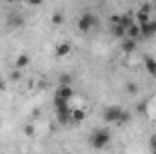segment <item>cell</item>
I'll return each instance as SVG.
<instances>
[{
    "label": "cell",
    "mask_w": 156,
    "mask_h": 154,
    "mask_svg": "<svg viewBox=\"0 0 156 154\" xmlns=\"http://www.w3.org/2000/svg\"><path fill=\"white\" fill-rule=\"evenodd\" d=\"M27 2H29L31 5H40V4H42L44 0H27Z\"/></svg>",
    "instance_id": "cell-25"
},
{
    "label": "cell",
    "mask_w": 156,
    "mask_h": 154,
    "mask_svg": "<svg viewBox=\"0 0 156 154\" xmlns=\"http://www.w3.org/2000/svg\"><path fill=\"white\" fill-rule=\"evenodd\" d=\"M134 22H136V20H134V15H131V13H123V15H120V24H122L125 29L131 27Z\"/></svg>",
    "instance_id": "cell-10"
},
{
    "label": "cell",
    "mask_w": 156,
    "mask_h": 154,
    "mask_svg": "<svg viewBox=\"0 0 156 154\" xmlns=\"http://www.w3.org/2000/svg\"><path fill=\"white\" fill-rule=\"evenodd\" d=\"M129 120H131V114L127 113V111H123V114H122V120L118 121L120 125H123V123H129Z\"/></svg>",
    "instance_id": "cell-19"
},
{
    "label": "cell",
    "mask_w": 156,
    "mask_h": 154,
    "mask_svg": "<svg viewBox=\"0 0 156 154\" xmlns=\"http://www.w3.org/2000/svg\"><path fill=\"white\" fill-rule=\"evenodd\" d=\"M127 93L129 94H138V85L134 82H127Z\"/></svg>",
    "instance_id": "cell-18"
},
{
    "label": "cell",
    "mask_w": 156,
    "mask_h": 154,
    "mask_svg": "<svg viewBox=\"0 0 156 154\" xmlns=\"http://www.w3.org/2000/svg\"><path fill=\"white\" fill-rule=\"evenodd\" d=\"M0 89H2V83H0Z\"/></svg>",
    "instance_id": "cell-28"
},
{
    "label": "cell",
    "mask_w": 156,
    "mask_h": 154,
    "mask_svg": "<svg viewBox=\"0 0 156 154\" xmlns=\"http://www.w3.org/2000/svg\"><path fill=\"white\" fill-rule=\"evenodd\" d=\"M64 20H66V16H64V13H60V11H56V13L53 15V18H51V22H53L55 26H62Z\"/></svg>",
    "instance_id": "cell-17"
},
{
    "label": "cell",
    "mask_w": 156,
    "mask_h": 154,
    "mask_svg": "<svg viewBox=\"0 0 156 154\" xmlns=\"http://www.w3.org/2000/svg\"><path fill=\"white\" fill-rule=\"evenodd\" d=\"M5 24L9 27H20V26H24V16H20V15H9L7 20H5Z\"/></svg>",
    "instance_id": "cell-8"
},
{
    "label": "cell",
    "mask_w": 156,
    "mask_h": 154,
    "mask_svg": "<svg viewBox=\"0 0 156 154\" xmlns=\"http://www.w3.org/2000/svg\"><path fill=\"white\" fill-rule=\"evenodd\" d=\"M83 120H85V111H83V109H73V111H71V121L82 123Z\"/></svg>",
    "instance_id": "cell-12"
},
{
    "label": "cell",
    "mask_w": 156,
    "mask_h": 154,
    "mask_svg": "<svg viewBox=\"0 0 156 154\" xmlns=\"http://www.w3.org/2000/svg\"><path fill=\"white\" fill-rule=\"evenodd\" d=\"M29 65V56L27 54H20L18 58H16V62H15V67L16 69H24V67H27Z\"/></svg>",
    "instance_id": "cell-15"
},
{
    "label": "cell",
    "mask_w": 156,
    "mask_h": 154,
    "mask_svg": "<svg viewBox=\"0 0 156 154\" xmlns=\"http://www.w3.org/2000/svg\"><path fill=\"white\" fill-rule=\"evenodd\" d=\"M7 2H13V0H7Z\"/></svg>",
    "instance_id": "cell-27"
},
{
    "label": "cell",
    "mask_w": 156,
    "mask_h": 154,
    "mask_svg": "<svg viewBox=\"0 0 156 154\" xmlns=\"http://www.w3.org/2000/svg\"><path fill=\"white\" fill-rule=\"evenodd\" d=\"M151 149L156 152V136H153V138H151Z\"/></svg>",
    "instance_id": "cell-23"
},
{
    "label": "cell",
    "mask_w": 156,
    "mask_h": 154,
    "mask_svg": "<svg viewBox=\"0 0 156 154\" xmlns=\"http://www.w3.org/2000/svg\"><path fill=\"white\" fill-rule=\"evenodd\" d=\"M109 142H111V132L107 129H98L91 136V145L94 149H104V147H107Z\"/></svg>",
    "instance_id": "cell-1"
},
{
    "label": "cell",
    "mask_w": 156,
    "mask_h": 154,
    "mask_svg": "<svg viewBox=\"0 0 156 154\" xmlns=\"http://www.w3.org/2000/svg\"><path fill=\"white\" fill-rule=\"evenodd\" d=\"M127 37L129 38H142V31H140V24L138 22H134L131 27H127Z\"/></svg>",
    "instance_id": "cell-9"
},
{
    "label": "cell",
    "mask_w": 156,
    "mask_h": 154,
    "mask_svg": "<svg viewBox=\"0 0 156 154\" xmlns=\"http://www.w3.org/2000/svg\"><path fill=\"white\" fill-rule=\"evenodd\" d=\"M20 78H22V73H20V69H16V67H15V71L11 73V80H13V82H16V80H20Z\"/></svg>",
    "instance_id": "cell-20"
},
{
    "label": "cell",
    "mask_w": 156,
    "mask_h": 154,
    "mask_svg": "<svg viewBox=\"0 0 156 154\" xmlns=\"http://www.w3.org/2000/svg\"><path fill=\"white\" fill-rule=\"evenodd\" d=\"M113 35H115L116 38L122 40V38H125V37H127V29H125L122 24H115V26H113Z\"/></svg>",
    "instance_id": "cell-13"
},
{
    "label": "cell",
    "mask_w": 156,
    "mask_h": 154,
    "mask_svg": "<svg viewBox=\"0 0 156 154\" xmlns=\"http://www.w3.org/2000/svg\"><path fill=\"white\" fill-rule=\"evenodd\" d=\"M140 31H142V38H153L156 35V20L140 24Z\"/></svg>",
    "instance_id": "cell-4"
},
{
    "label": "cell",
    "mask_w": 156,
    "mask_h": 154,
    "mask_svg": "<svg viewBox=\"0 0 156 154\" xmlns=\"http://www.w3.org/2000/svg\"><path fill=\"white\" fill-rule=\"evenodd\" d=\"M111 22H113V26H115V24H120V16H118V15L111 16Z\"/></svg>",
    "instance_id": "cell-24"
},
{
    "label": "cell",
    "mask_w": 156,
    "mask_h": 154,
    "mask_svg": "<svg viewBox=\"0 0 156 154\" xmlns=\"http://www.w3.org/2000/svg\"><path fill=\"white\" fill-rule=\"evenodd\" d=\"M120 47H122V53H125V54H131V53L136 49V40H134V38H129V37H125V38H122Z\"/></svg>",
    "instance_id": "cell-5"
},
{
    "label": "cell",
    "mask_w": 156,
    "mask_h": 154,
    "mask_svg": "<svg viewBox=\"0 0 156 154\" xmlns=\"http://www.w3.org/2000/svg\"><path fill=\"white\" fill-rule=\"evenodd\" d=\"M144 65H145V71H147L151 76H156V60L153 56H145V58H144Z\"/></svg>",
    "instance_id": "cell-7"
},
{
    "label": "cell",
    "mask_w": 156,
    "mask_h": 154,
    "mask_svg": "<svg viewBox=\"0 0 156 154\" xmlns=\"http://www.w3.org/2000/svg\"><path fill=\"white\" fill-rule=\"evenodd\" d=\"M122 114H123V109L118 105H111V107L104 109V120L107 123H118L122 120Z\"/></svg>",
    "instance_id": "cell-3"
},
{
    "label": "cell",
    "mask_w": 156,
    "mask_h": 154,
    "mask_svg": "<svg viewBox=\"0 0 156 154\" xmlns=\"http://www.w3.org/2000/svg\"><path fill=\"white\" fill-rule=\"evenodd\" d=\"M24 131H26V134H27V136H33V134H35V127H33V125H26V129H24Z\"/></svg>",
    "instance_id": "cell-21"
},
{
    "label": "cell",
    "mask_w": 156,
    "mask_h": 154,
    "mask_svg": "<svg viewBox=\"0 0 156 154\" xmlns=\"http://www.w3.org/2000/svg\"><path fill=\"white\" fill-rule=\"evenodd\" d=\"M94 26H98V16L96 15H93V13H83L82 16H80V20H78V29L82 31V33H87L89 29H93Z\"/></svg>",
    "instance_id": "cell-2"
},
{
    "label": "cell",
    "mask_w": 156,
    "mask_h": 154,
    "mask_svg": "<svg viewBox=\"0 0 156 154\" xmlns=\"http://www.w3.org/2000/svg\"><path fill=\"white\" fill-rule=\"evenodd\" d=\"M73 89H71V85H60L58 87V91H56V96L58 98H62V100H66V102H69L71 98H73Z\"/></svg>",
    "instance_id": "cell-6"
},
{
    "label": "cell",
    "mask_w": 156,
    "mask_h": 154,
    "mask_svg": "<svg viewBox=\"0 0 156 154\" xmlns=\"http://www.w3.org/2000/svg\"><path fill=\"white\" fill-rule=\"evenodd\" d=\"M134 20L138 22V24H145V22H149L151 20V13H147V11H138L136 13V16H134Z\"/></svg>",
    "instance_id": "cell-14"
},
{
    "label": "cell",
    "mask_w": 156,
    "mask_h": 154,
    "mask_svg": "<svg viewBox=\"0 0 156 154\" xmlns=\"http://www.w3.org/2000/svg\"><path fill=\"white\" fill-rule=\"evenodd\" d=\"M58 83H60V85H71V83H73V76H71L69 73H62V75L58 76Z\"/></svg>",
    "instance_id": "cell-16"
},
{
    "label": "cell",
    "mask_w": 156,
    "mask_h": 154,
    "mask_svg": "<svg viewBox=\"0 0 156 154\" xmlns=\"http://www.w3.org/2000/svg\"><path fill=\"white\" fill-rule=\"evenodd\" d=\"M140 9H142V11H147V13H151V4L147 2V4H144V5H142Z\"/></svg>",
    "instance_id": "cell-22"
},
{
    "label": "cell",
    "mask_w": 156,
    "mask_h": 154,
    "mask_svg": "<svg viewBox=\"0 0 156 154\" xmlns=\"http://www.w3.org/2000/svg\"><path fill=\"white\" fill-rule=\"evenodd\" d=\"M138 111H140V113H145V103H142V105L138 107Z\"/></svg>",
    "instance_id": "cell-26"
},
{
    "label": "cell",
    "mask_w": 156,
    "mask_h": 154,
    "mask_svg": "<svg viewBox=\"0 0 156 154\" xmlns=\"http://www.w3.org/2000/svg\"><path fill=\"white\" fill-rule=\"evenodd\" d=\"M71 53V44H67V42H64V44H60L58 47H56V56L58 58H64V56H67Z\"/></svg>",
    "instance_id": "cell-11"
}]
</instances>
